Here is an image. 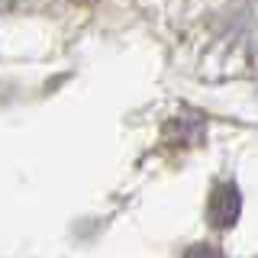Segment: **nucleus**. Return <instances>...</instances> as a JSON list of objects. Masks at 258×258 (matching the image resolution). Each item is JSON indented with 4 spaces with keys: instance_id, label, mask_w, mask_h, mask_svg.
<instances>
[{
    "instance_id": "f257e3e1",
    "label": "nucleus",
    "mask_w": 258,
    "mask_h": 258,
    "mask_svg": "<svg viewBox=\"0 0 258 258\" xmlns=\"http://www.w3.org/2000/svg\"><path fill=\"white\" fill-rule=\"evenodd\" d=\"M187 258H223V255L213 252V248H207V245H200V248H190Z\"/></svg>"
},
{
    "instance_id": "f03ea898",
    "label": "nucleus",
    "mask_w": 258,
    "mask_h": 258,
    "mask_svg": "<svg viewBox=\"0 0 258 258\" xmlns=\"http://www.w3.org/2000/svg\"><path fill=\"white\" fill-rule=\"evenodd\" d=\"M78 4H94V0H78Z\"/></svg>"
}]
</instances>
